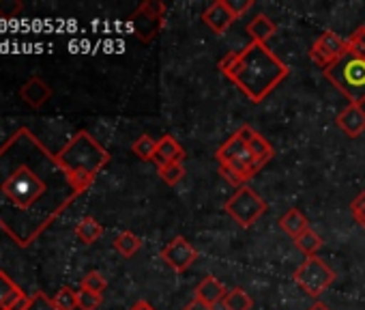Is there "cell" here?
<instances>
[{
	"mask_svg": "<svg viewBox=\"0 0 365 310\" xmlns=\"http://www.w3.org/2000/svg\"><path fill=\"white\" fill-rule=\"evenodd\" d=\"M84 194L33 129L18 127L0 144V229L20 248Z\"/></svg>",
	"mask_w": 365,
	"mask_h": 310,
	"instance_id": "6da1fadb",
	"label": "cell"
},
{
	"mask_svg": "<svg viewBox=\"0 0 365 310\" xmlns=\"http://www.w3.org/2000/svg\"><path fill=\"white\" fill-rule=\"evenodd\" d=\"M224 211H226L241 229H250V226H254V224L269 211V205H267V201H264L256 190H252L250 186H241V188H237V192L224 203Z\"/></svg>",
	"mask_w": 365,
	"mask_h": 310,
	"instance_id": "8992f818",
	"label": "cell"
},
{
	"mask_svg": "<svg viewBox=\"0 0 365 310\" xmlns=\"http://www.w3.org/2000/svg\"><path fill=\"white\" fill-rule=\"evenodd\" d=\"M56 310H76L78 308V291L71 286H63L54 297H52Z\"/></svg>",
	"mask_w": 365,
	"mask_h": 310,
	"instance_id": "484cf974",
	"label": "cell"
},
{
	"mask_svg": "<svg viewBox=\"0 0 365 310\" xmlns=\"http://www.w3.org/2000/svg\"><path fill=\"white\" fill-rule=\"evenodd\" d=\"M20 97L24 99V104H29L31 108L37 110V108H41L43 104L50 101V97H52V86H50L46 80H41L39 76H35V78H31L29 82L22 84Z\"/></svg>",
	"mask_w": 365,
	"mask_h": 310,
	"instance_id": "5bb4252c",
	"label": "cell"
},
{
	"mask_svg": "<svg viewBox=\"0 0 365 310\" xmlns=\"http://www.w3.org/2000/svg\"><path fill=\"white\" fill-rule=\"evenodd\" d=\"M346 46H348V52L359 54V56H365V26L356 29V31L346 39Z\"/></svg>",
	"mask_w": 365,
	"mask_h": 310,
	"instance_id": "f1b7e54d",
	"label": "cell"
},
{
	"mask_svg": "<svg viewBox=\"0 0 365 310\" xmlns=\"http://www.w3.org/2000/svg\"><path fill=\"white\" fill-rule=\"evenodd\" d=\"M56 158L61 166L69 173V177L78 184V188L86 192L97 175L108 166L110 153L101 146L97 138L82 129L56 153Z\"/></svg>",
	"mask_w": 365,
	"mask_h": 310,
	"instance_id": "3957f363",
	"label": "cell"
},
{
	"mask_svg": "<svg viewBox=\"0 0 365 310\" xmlns=\"http://www.w3.org/2000/svg\"><path fill=\"white\" fill-rule=\"evenodd\" d=\"M350 211H352V216H354V220H356L359 224L365 220V192H361V194L350 203Z\"/></svg>",
	"mask_w": 365,
	"mask_h": 310,
	"instance_id": "d6a6232c",
	"label": "cell"
},
{
	"mask_svg": "<svg viewBox=\"0 0 365 310\" xmlns=\"http://www.w3.org/2000/svg\"><path fill=\"white\" fill-rule=\"evenodd\" d=\"M142 248V239L138 235H133L131 231H123L116 239H114V250L125 256V259H131L133 254H138Z\"/></svg>",
	"mask_w": 365,
	"mask_h": 310,
	"instance_id": "44dd1931",
	"label": "cell"
},
{
	"mask_svg": "<svg viewBox=\"0 0 365 310\" xmlns=\"http://www.w3.org/2000/svg\"><path fill=\"white\" fill-rule=\"evenodd\" d=\"M157 142H159V140H155L153 136L142 134V136L131 144V151H133V155H138V158H140L142 162H153V160H155V153H157Z\"/></svg>",
	"mask_w": 365,
	"mask_h": 310,
	"instance_id": "cb8c5ba5",
	"label": "cell"
},
{
	"mask_svg": "<svg viewBox=\"0 0 365 310\" xmlns=\"http://www.w3.org/2000/svg\"><path fill=\"white\" fill-rule=\"evenodd\" d=\"M161 259L168 267H172L174 271H185L190 269L196 259H198V250L192 246V241H187L182 235H176L174 239H170L163 250H161Z\"/></svg>",
	"mask_w": 365,
	"mask_h": 310,
	"instance_id": "30bf717a",
	"label": "cell"
},
{
	"mask_svg": "<svg viewBox=\"0 0 365 310\" xmlns=\"http://www.w3.org/2000/svg\"><path fill=\"white\" fill-rule=\"evenodd\" d=\"M29 295L11 280L7 271L0 269V310H16Z\"/></svg>",
	"mask_w": 365,
	"mask_h": 310,
	"instance_id": "e0dca14e",
	"label": "cell"
},
{
	"mask_svg": "<svg viewBox=\"0 0 365 310\" xmlns=\"http://www.w3.org/2000/svg\"><path fill=\"white\" fill-rule=\"evenodd\" d=\"M80 289H86L91 293H103L108 289V280L101 271H88L84 278H82V286Z\"/></svg>",
	"mask_w": 365,
	"mask_h": 310,
	"instance_id": "4316f807",
	"label": "cell"
},
{
	"mask_svg": "<svg viewBox=\"0 0 365 310\" xmlns=\"http://www.w3.org/2000/svg\"><path fill=\"white\" fill-rule=\"evenodd\" d=\"M335 271L320 256H307L292 274V280L309 297H320L335 282Z\"/></svg>",
	"mask_w": 365,
	"mask_h": 310,
	"instance_id": "52a82bcc",
	"label": "cell"
},
{
	"mask_svg": "<svg viewBox=\"0 0 365 310\" xmlns=\"http://www.w3.org/2000/svg\"><path fill=\"white\" fill-rule=\"evenodd\" d=\"M275 33H277L275 22H273L269 16H264V14H258V16L247 24V35H250L252 41H256V44H264V46H267V41H269Z\"/></svg>",
	"mask_w": 365,
	"mask_h": 310,
	"instance_id": "ac0fdd59",
	"label": "cell"
},
{
	"mask_svg": "<svg viewBox=\"0 0 365 310\" xmlns=\"http://www.w3.org/2000/svg\"><path fill=\"white\" fill-rule=\"evenodd\" d=\"M220 71L254 104L264 101L290 74L288 65L264 44L250 41L220 61Z\"/></svg>",
	"mask_w": 365,
	"mask_h": 310,
	"instance_id": "7a4b0ae2",
	"label": "cell"
},
{
	"mask_svg": "<svg viewBox=\"0 0 365 310\" xmlns=\"http://www.w3.org/2000/svg\"><path fill=\"white\" fill-rule=\"evenodd\" d=\"M185 160V149L180 146V142L176 138H172L170 134L161 136L159 142H157V153H155V164L157 169L159 166H165V164H176V162H182Z\"/></svg>",
	"mask_w": 365,
	"mask_h": 310,
	"instance_id": "9a60e30c",
	"label": "cell"
},
{
	"mask_svg": "<svg viewBox=\"0 0 365 310\" xmlns=\"http://www.w3.org/2000/svg\"><path fill=\"white\" fill-rule=\"evenodd\" d=\"M22 3L20 0H0V18L3 20H9V18H16L20 11H22Z\"/></svg>",
	"mask_w": 365,
	"mask_h": 310,
	"instance_id": "4dcf8cb0",
	"label": "cell"
},
{
	"mask_svg": "<svg viewBox=\"0 0 365 310\" xmlns=\"http://www.w3.org/2000/svg\"><path fill=\"white\" fill-rule=\"evenodd\" d=\"M294 246L305 254V256H316L322 248V237L314 231V229H307L303 231L297 239H294Z\"/></svg>",
	"mask_w": 365,
	"mask_h": 310,
	"instance_id": "7402d4cb",
	"label": "cell"
},
{
	"mask_svg": "<svg viewBox=\"0 0 365 310\" xmlns=\"http://www.w3.org/2000/svg\"><path fill=\"white\" fill-rule=\"evenodd\" d=\"M215 158L220 162V173L222 177L232 184L235 188L247 186L250 179L256 177V173H260V169H264L247 146L245 136L241 129H237L215 153Z\"/></svg>",
	"mask_w": 365,
	"mask_h": 310,
	"instance_id": "277c9868",
	"label": "cell"
},
{
	"mask_svg": "<svg viewBox=\"0 0 365 310\" xmlns=\"http://www.w3.org/2000/svg\"><path fill=\"white\" fill-rule=\"evenodd\" d=\"M361 226H363V231H365V220H363V222H361Z\"/></svg>",
	"mask_w": 365,
	"mask_h": 310,
	"instance_id": "8d00e7d4",
	"label": "cell"
},
{
	"mask_svg": "<svg viewBox=\"0 0 365 310\" xmlns=\"http://www.w3.org/2000/svg\"><path fill=\"white\" fill-rule=\"evenodd\" d=\"M101 306V295L99 293H91L86 289L78 291V308L80 310H97Z\"/></svg>",
	"mask_w": 365,
	"mask_h": 310,
	"instance_id": "83f0119b",
	"label": "cell"
},
{
	"mask_svg": "<svg viewBox=\"0 0 365 310\" xmlns=\"http://www.w3.org/2000/svg\"><path fill=\"white\" fill-rule=\"evenodd\" d=\"M348 52V46H346V39H341L337 33L333 31H327L322 33L309 48V61L314 65H318L322 71L329 69L331 65H335L344 54Z\"/></svg>",
	"mask_w": 365,
	"mask_h": 310,
	"instance_id": "ba28073f",
	"label": "cell"
},
{
	"mask_svg": "<svg viewBox=\"0 0 365 310\" xmlns=\"http://www.w3.org/2000/svg\"><path fill=\"white\" fill-rule=\"evenodd\" d=\"M129 310H155L148 301H144V299H140V301H135Z\"/></svg>",
	"mask_w": 365,
	"mask_h": 310,
	"instance_id": "836d02e7",
	"label": "cell"
},
{
	"mask_svg": "<svg viewBox=\"0 0 365 310\" xmlns=\"http://www.w3.org/2000/svg\"><path fill=\"white\" fill-rule=\"evenodd\" d=\"M226 5H228V9L232 11V16H235L237 20L243 18V16L254 7L252 0H226Z\"/></svg>",
	"mask_w": 365,
	"mask_h": 310,
	"instance_id": "1f68e13d",
	"label": "cell"
},
{
	"mask_svg": "<svg viewBox=\"0 0 365 310\" xmlns=\"http://www.w3.org/2000/svg\"><path fill=\"white\" fill-rule=\"evenodd\" d=\"M307 310H331V308H329V306H327L324 301H314V304H312V306H309Z\"/></svg>",
	"mask_w": 365,
	"mask_h": 310,
	"instance_id": "d590c367",
	"label": "cell"
},
{
	"mask_svg": "<svg viewBox=\"0 0 365 310\" xmlns=\"http://www.w3.org/2000/svg\"><path fill=\"white\" fill-rule=\"evenodd\" d=\"M337 127L348 136V138H359L365 131V110L361 106L348 104L339 114H337Z\"/></svg>",
	"mask_w": 365,
	"mask_h": 310,
	"instance_id": "4fadbf2b",
	"label": "cell"
},
{
	"mask_svg": "<svg viewBox=\"0 0 365 310\" xmlns=\"http://www.w3.org/2000/svg\"><path fill=\"white\" fill-rule=\"evenodd\" d=\"M202 22H205L215 35H226V31L237 22V18H235L232 11L228 9L226 0H217V3H213V5L202 14Z\"/></svg>",
	"mask_w": 365,
	"mask_h": 310,
	"instance_id": "8fae6325",
	"label": "cell"
},
{
	"mask_svg": "<svg viewBox=\"0 0 365 310\" xmlns=\"http://www.w3.org/2000/svg\"><path fill=\"white\" fill-rule=\"evenodd\" d=\"M24 310H56L52 297H48L46 293H35L29 297V304Z\"/></svg>",
	"mask_w": 365,
	"mask_h": 310,
	"instance_id": "f546056e",
	"label": "cell"
},
{
	"mask_svg": "<svg viewBox=\"0 0 365 310\" xmlns=\"http://www.w3.org/2000/svg\"><path fill=\"white\" fill-rule=\"evenodd\" d=\"M196 301H200L202 306H207V308H217L220 304H224V299H226V295H228V291H226V286L215 278V276H207L198 286H196Z\"/></svg>",
	"mask_w": 365,
	"mask_h": 310,
	"instance_id": "7c38bea8",
	"label": "cell"
},
{
	"mask_svg": "<svg viewBox=\"0 0 365 310\" xmlns=\"http://www.w3.org/2000/svg\"><path fill=\"white\" fill-rule=\"evenodd\" d=\"M279 229H282L286 235H290L292 239H297L303 231L309 229V222H307V218L303 216L301 209L292 207V209H288V211L279 218Z\"/></svg>",
	"mask_w": 365,
	"mask_h": 310,
	"instance_id": "d6986e66",
	"label": "cell"
},
{
	"mask_svg": "<svg viewBox=\"0 0 365 310\" xmlns=\"http://www.w3.org/2000/svg\"><path fill=\"white\" fill-rule=\"evenodd\" d=\"M324 78L354 106L365 104V56L346 52L335 65L324 69Z\"/></svg>",
	"mask_w": 365,
	"mask_h": 310,
	"instance_id": "5b68a950",
	"label": "cell"
},
{
	"mask_svg": "<svg viewBox=\"0 0 365 310\" xmlns=\"http://www.w3.org/2000/svg\"><path fill=\"white\" fill-rule=\"evenodd\" d=\"M185 310H217V308H207V306H202L200 301H196V299H194L192 304H187V306H185Z\"/></svg>",
	"mask_w": 365,
	"mask_h": 310,
	"instance_id": "e575fe53",
	"label": "cell"
},
{
	"mask_svg": "<svg viewBox=\"0 0 365 310\" xmlns=\"http://www.w3.org/2000/svg\"><path fill=\"white\" fill-rule=\"evenodd\" d=\"M241 131H243V136H245V142H247L252 155H254V158H256L262 166H267V164L271 162V158H273V146H271V142H269L262 134H258L254 127H250V125H243Z\"/></svg>",
	"mask_w": 365,
	"mask_h": 310,
	"instance_id": "2e32d148",
	"label": "cell"
},
{
	"mask_svg": "<svg viewBox=\"0 0 365 310\" xmlns=\"http://www.w3.org/2000/svg\"><path fill=\"white\" fill-rule=\"evenodd\" d=\"M224 310H252L254 308V299L245 289H230L226 299H224Z\"/></svg>",
	"mask_w": 365,
	"mask_h": 310,
	"instance_id": "603a6c76",
	"label": "cell"
},
{
	"mask_svg": "<svg viewBox=\"0 0 365 310\" xmlns=\"http://www.w3.org/2000/svg\"><path fill=\"white\" fill-rule=\"evenodd\" d=\"M76 235H78V239H80L82 244L91 246V244H95V241L103 235V226H101L95 218L86 216V218H82V220L78 222Z\"/></svg>",
	"mask_w": 365,
	"mask_h": 310,
	"instance_id": "ffe728a7",
	"label": "cell"
},
{
	"mask_svg": "<svg viewBox=\"0 0 365 310\" xmlns=\"http://www.w3.org/2000/svg\"><path fill=\"white\" fill-rule=\"evenodd\" d=\"M165 16V5L159 3V0H148L144 3L135 14H133V26H135V37L144 44H148L150 39L157 37L163 18Z\"/></svg>",
	"mask_w": 365,
	"mask_h": 310,
	"instance_id": "9c48e42d",
	"label": "cell"
},
{
	"mask_svg": "<svg viewBox=\"0 0 365 310\" xmlns=\"http://www.w3.org/2000/svg\"><path fill=\"white\" fill-rule=\"evenodd\" d=\"M157 173H159L161 181H165L168 186H176L182 181V177H185V166H182V162L165 164V166H159Z\"/></svg>",
	"mask_w": 365,
	"mask_h": 310,
	"instance_id": "d4e9b609",
	"label": "cell"
}]
</instances>
